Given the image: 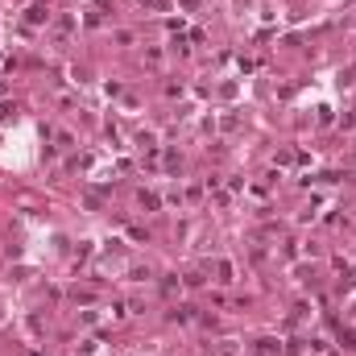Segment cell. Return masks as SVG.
I'll use <instances>...</instances> for the list:
<instances>
[{
	"label": "cell",
	"mask_w": 356,
	"mask_h": 356,
	"mask_svg": "<svg viewBox=\"0 0 356 356\" xmlns=\"http://www.w3.org/2000/svg\"><path fill=\"white\" fill-rule=\"evenodd\" d=\"M257 352H261V356H273V340H257Z\"/></svg>",
	"instance_id": "3957f363"
},
{
	"label": "cell",
	"mask_w": 356,
	"mask_h": 356,
	"mask_svg": "<svg viewBox=\"0 0 356 356\" xmlns=\"http://www.w3.org/2000/svg\"><path fill=\"white\" fill-rule=\"evenodd\" d=\"M215 273H220V282H232V265H228V261H220Z\"/></svg>",
	"instance_id": "6da1fadb"
},
{
	"label": "cell",
	"mask_w": 356,
	"mask_h": 356,
	"mask_svg": "<svg viewBox=\"0 0 356 356\" xmlns=\"http://www.w3.org/2000/svg\"><path fill=\"white\" fill-rule=\"evenodd\" d=\"M29 21H34V25H38V21H46V9H42V5H34V9H29Z\"/></svg>",
	"instance_id": "7a4b0ae2"
}]
</instances>
